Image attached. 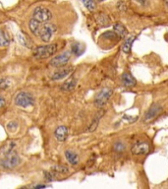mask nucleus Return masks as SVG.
<instances>
[{
    "label": "nucleus",
    "mask_w": 168,
    "mask_h": 189,
    "mask_svg": "<svg viewBox=\"0 0 168 189\" xmlns=\"http://www.w3.org/2000/svg\"><path fill=\"white\" fill-rule=\"evenodd\" d=\"M131 152H132L133 155H136V156L146 155L149 152V145L148 142H145V141L137 142V143L132 147Z\"/></svg>",
    "instance_id": "obj_9"
},
{
    "label": "nucleus",
    "mask_w": 168,
    "mask_h": 189,
    "mask_svg": "<svg viewBox=\"0 0 168 189\" xmlns=\"http://www.w3.org/2000/svg\"><path fill=\"white\" fill-rule=\"evenodd\" d=\"M41 22L38 21L35 18H33V19H30L29 22V29L30 32L33 33V35H35V36H38V34H39V30H41Z\"/></svg>",
    "instance_id": "obj_15"
},
{
    "label": "nucleus",
    "mask_w": 168,
    "mask_h": 189,
    "mask_svg": "<svg viewBox=\"0 0 168 189\" xmlns=\"http://www.w3.org/2000/svg\"><path fill=\"white\" fill-rule=\"evenodd\" d=\"M76 86H77V80L74 77H72L63 83V85L61 86V90L64 92H72L75 90Z\"/></svg>",
    "instance_id": "obj_13"
},
{
    "label": "nucleus",
    "mask_w": 168,
    "mask_h": 189,
    "mask_svg": "<svg viewBox=\"0 0 168 189\" xmlns=\"http://www.w3.org/2000/svg\"><path fill=\"white\" fill-rule=\"evenodd\" d=\"M161 110H162V107H161V105L159 104H152L148 109V111L145 113V115H143V121L146 122L151 121V120L155 118V117L161 112Z\"/></svg>",
    "instance_id": "obj_8"
},
{
    "label": "nucleus",
    "mask_w": 168,
    "mask_h": 189,
    "mask_svg": "<svg viewBox=\"0 0 168 189\" xmlns=\"http://www.w3.org/2000/svg\"><path fill=\"white\" fill-rule=\"evenodd\" d=\"M135 39L136 36H129L128 39H125V42L123 43V45H122V51L124 52V53H130L131 52V49H132V45L134 42H135Z\"/></svg>",
    "instance_id": "obj_18"
},
{
    "label": "nucleus",
    "mask_w": 168,
    "mask_h": 189,
    "mask_svg": "<svg viewBox=\"0 0 168 189\" xmlns=\"http://www.w3.org/2000/svg\"><path fill=\"white\" fill-rule=\"evenodd\" d=\"M84 51H85V47H84V45H81V43L76 42V43H74V45H72L71 52H72V53H74L75 55H77V56L81 55Z\"/></svg>",
    "instance_id": "obj_20"
},
{
    "label": "nucleus",
    "mask_w": 168,
    "mask_h": 189,
    "mask_svg": "<svg viewBox=\"0 0 168 189\" xmlns=\"http://www.w3.org/2000/svg\"><path fill=\"white\" fill-rule=\"evenodd\" d=\"M125 145L122 143V142H116L115 145H114V150L116 152H119V153H121V152H124L125 151Z\"/></svg>",
    "instance_id": "obj_26"
},
{
    "label": "nucleus",
    "mask_w": 168,
    "mask_h": 189,
    "mask_svg": "<svg viewBox=\"0 0 168 189\" xmlns=\"http://www.w3.org/2000/svg\"><path fill=\"white\" fill-rule=\"evenodd\" d=\"M6 105V100L2 96H0V108H3Z\"/></svg>",
    "instance_id": "obj_29"
},
{
    "label": "nucleus",
    "mask_w": 168,
    "mask_h": 189,
    "mask_svg": "<svg viewBox=\"0 0 168 189\" xmlns=\"http://www.w3.org/2000/svg\"><path fill=\"white\" fill-rule=\"evenodd\" d=\"M17 127H18V123L17 122H14V121L8 123V124H7V128L9 130H11V131H14V130H16Z\"/></svg>",
    "instance_id": "obj_28"
},
{
    "label": "nucleus",
    "mask_w": 168,
    "mask_h": 189,
    "mask_svg": "<svg viewBox=\"0 0 168 189\" xmlns=\"http://www.w3.org/2000/svg\"><path fill=\"white\" fill-rule=\"evenodd\" d=\"M134 1H136L137 3H139L140 5H146L148 4V0H134Z\"/></svg>",
    "instance_id": "obj_30"
},
{
    "label": "nucleus",
    "mask_w": 168,
    "mask_h": 189,
    "mask_svg": "<svg viewBox=\"0 0 168 189\" xmlns=\"http://www.w3.org/2000/svg\"><path fill=\"white\" fill-rule=\"evenodd\" d=\"M56 51H57V45H55V43L41 45L33 49V56L38 58V59H45V58L54 55L56 53Z\"/></svg>",
    "instance_id": "obj_2"
},
{
    "label": "nucleus",
    "mask_w": 168,
    "mask_h": 189,
    "mask_svg": "<svg viewBox=\"0 0 168 189\" xmlns=\"http://www.w3.org/2000/svg\"><path fill=\"white\" fill-rule=\"evenodd\" d=\"M9 87H10V82H9L7 79L0 78V91L7 90Z\"/></svg>",
    "instance_id": "obj_24"
},
{
    "label": "nucleus",
    "mask_w": 168,
    "mask_h": 189,
    "mask_svg": "<svg viewBox=\"0 0 168 189\" xmlns=\"http://www.w3.org/2000/svg\"><path fill=\"white\" fill-rule=\"evenodd\" d=\"M103 113H104V111H103V110L100 111L99 113H97V115H96V117H94V119L93 120V122H91V124L90 125V128H88V131H90V132H93V131H94V130L96 129V127H97V125H98L99 120H100V118H101V117H102Z\"/></svg>",
    "instance_id": "obj_19"
},
{
    "label": "nucleus",
    "mask_w": 168,
    "mask_h": 189,
    "mask_svg": "<svg viewBox=\"0 0 168 189\" xmlns=\"http://www.w3.org/2000/svg\"><path fill=\"white\" fill-rule=\"evenodd\" d=\"M122 83L125 87L127 88H132V87H135L137 84L136 79L134 78L133 75H131L130 73H124L122 75Z\"/></svg>",
    "instance_id": "obj_12"
},
{
    "label": "nucleus",
    "mask_w": 168,
    "mask_h": 189,
    "mask_svg": "<svg viewBox=\"0 0 168 189\" xmlns=\"http://www.w3.org/2000/svg\"><path fill=\"white\" fill-rule=\"evenodd\" d=\"M82 3L84 4V6L88 9V11H94L96 10V2L94 0H81Z\"/></svg>",
    "instance_id": "obj_22"
},
{
    "label": "nucleus",
    "mask_w": 168,
    "mask_h": 189,
    "mask_svg": "<svg viewBox=\"0 0 168 189\" xmlns=\"http://www.w3.org/2000/svg\"><path fill=\"white\" fill-rule=\"evenodd\" d=\"M65 158H66V160L68 161V163H71L72 166H77L78 165L79 156L75 153V152L70 151V150L66 151L65 152Z\"/></svg>",
    "instance_id": "obj_16"
},
{
    "label": "nucleus",
    "mask_w": 168,
    "mask_h": 189,
    "mask_svg": "<svg viewBox=\"0 0 168 189\" xmlns=\"http://www.w3.org/2000/svg\"><path fill=\"white\" fill-rule=\"evenodd\" d=\"M54 136L57 139V141L64 142L68 137V128L63 125L58 126L55 129V132H54Z\"/></svg>",
    "instance_id": "obj_10"
},
{
    "label": "nucleus",
    "mask_w": 168,
    "mask_h": 189,
    "mask_svg": "<svg viewBox=\"0 0 168 189\" xmlns=\"http://www.w3.org/2000/svg\"><path fill=\"white\" fill-rule=\"evenodd\" d=\"M72 71V67H67V68H63L59 71H56L55 73L52 75V80H60L65 78L67 75H69Z\"/></svg>",
    "instance_id": "obj_17"
},
{
    "label": "nucleus",
    "mask_w": 168,
    "mask_h": 189,
    "mask_svg": "<svg viewBox=\"0 0 168 189\" xmlns=\"http://www.w3.org/2000/svg\"><path fill=\"white\" fill-rule=\"evenodd\" d=\"M56 30L57 28L54 24H50V23L44 24L43 26L41 28V30H39L38 36L41 38L42 42H48L51 39V38H52V36L56 33Z\"/></svg>",
    "instance_id": "obj_4"
},
{
    "label": "nucleus",
    "mask_w": 168,
    "mask_h": 189,
    "mask_svg": "<svg viewBox=\"0 0 168 189\" xmlns=\"http://www.w3.org/2000/svg\"><path fill=\"white\" fill-rule=\"evenodd\" d=\"M70 58H71V52L66 51L52 58L50 61V65L53 67H62L69 62Z\"/></svg>",
    "instance_id": "obj_7"
},
{
    "label": "nucleus",
    "mask_w": 168,
    "mask_h": 189,
    "mask_svg": "<svg viewBox=\"0 0 168 189\" xmlns=\"http://www.w3.org/2000/svg\"><path fill=\"white\" fill-rule=\"evenodd\" d=\"M15 104L20 107H29L30 105H33L35 99H33V95L30 94V93L21 92L15 98Z\"/></svg>",
    "instance_id": "obj_3"
},
{
    "label": "nucleus",
    "mask_w": 168,
    "mask_h": 189,
    "mask_svg": "<svg viewBox=\"0 0 168 189\" xmlns=\"http://www.w3.org/2000/svg\"><path fill=\"white\" fill-rule=\"evenodd\" d=\"M35 188H42V187H46V185H44V184H38V185H35Z\"/></svg>",
    "instance_id": "obj_31"
},
{
    "label": "nucleus",
    "mask_w": 168,
    "mask_h": 189,
    "mask_svg": "<svg viewBox=\"0 0 168 189\" xmlns=\"http://www.w3.org/2000/svg\"><path fill=\"white\" fill-rule=\"evenodd\" d=\"M101 38H105L106 39H120L117 35H116L115 32H106L101 36Z\"/></svg>",
    "instance_id": "obj_23"
},
{
    "label": "nucleus",
    "mask_w": 168,
    "mask_h": 189,
    "mask_svg": "<svg viewBox=\"0 0 168 189\" xmlns=\"http://www.w3.org/2000/svg\"><path fill=\"white\" fill-rule=\"evenodd\" d=\"M44 176H45V179L48 181H53L54 178H55V175H54V173L52 172H45Z\"/></svg>",
    "instance_id": "obj_27"
},
{
    "label": "nucleus",
    "mask_w": 168,
    "mask_h": 189,
    "mask_svg": "<svg viewBox=\"0 0 168 189\" xmlns=\"http://www.w3.org/2000/svg\"><path fill=\"white\" fill-rule=\"evenodd\" d=\"M113 91L109 88H104L97 93L96 98H94V104L97 107H102L107 104L109 99L111 98Z\"/></svg>",
    "instance_id": "obj_5"
},
{
    "label": "nucleus",
    "mask_w": 168,
    "mask_h": 189,
    "mask_svg": "<svg viewBox=\"0 0 168 189\" xmlns=\"http://www.w3.org/2000/svg\"><path fill=\"white\" fill-rule=\"evenodd\" d=\"M9 43H10V39H9L7 34L0 30V47H5Z\"/></svg>",
    "instance_id": "obj_21"
},
{
    "label": "nucleus",
    "mask_w": 168,
    "mask_h": 189,
    "mask_svg": "<svg viewBox=\"0 0 168 189\" xmlns=\"http://www.w3.org/2000/svg\"><path fill=\"white\" fill-rule=\"evenodd\" d=\"M15 145L10 143L7 145V149L4 150V157L0 161V166L6 169H12L20 163V157L15 151Z\"/></svg>",
    "instance_id": "obj_1"
},
{
    "label": "nucleus",
    "mask_w": 168,
    "mask_h": 189,
    "mask_svg": "<svg viewBox=\"0 0 168 189\" xmlns=\"http://www.w3.org/2000/svg\"><path fill=\"white\" fill-rule=\"evenodd\" d=\"M33 18L41 23H47L52 19V13L49 9L45 7H36L33 11Z\"/></svg>",
    "instance_id": "obj_6"
},
{
    "label": "nucleus",
    "mask_w": 168,
    "mask_h": 189,
    "mask_svg": "<svg viewBox=\"0 0 168 189\" xmlns=\"http://www.w3.org/2000/svg\"><path fill=\"white\" fill-rule=\"evenodd\" d=\"M18 39H19L20 43L22 45H24L27 48H33V42L30 41V39L29 38L28 35H26L24 32H20L18 34Z\"/></svg>",
    "instance_id": "obj_14"
},
{
    "label": "nucleus",
    "mask_w": 168,
    "mask_h": 189,
    "mask_svg": "<svg viewBox=\"0 0 168 189\" xmlns=\"http://www.w3.org/2000/svg\"><path fill=\"white\" fill-rule=\"evenodd\" d=\"M96 1H98V2H102V1H104V0H96Z\"/></svg>",
    "instance_id": "obj_32"
},
{
    "label": "nucleus",
    "mask_w": 168,
    "mask_h": 189,
    "mask_svg": "<svg viewBox=\"0 0 168 189\" xmlns=\"http://www.w3.org/2000/svg\"><path fill=\"white\" fill-rule=\"evenodd\" d=\"M52 170H54V173H67L68 172V169L63 166H55L52 168Z\"/></svg>",
    "instance_id": "obj_25"
},
{
    "label": "nucleus",
    "mask_w": 168,
    "mask_h": 189,
    "mask_svg": "<svg viewBox=\"0 0 168 189\" xmlns=\"http://www.w3.org/2000/svg\"><path fill=\"white\" fill-rule=\"evenodd\" d=\"M166 5H167V8H168V0H166Z\"/></svg>",
    "instance_id": "obj_33"
},
{
    "label": "nucleus",
    "mask_w": 168,
    "mask_h": 189,
    "mask_svg": "<svg viewBox=\"0 0 168 189\" xmlns=\"http://www.w3.org/2000/svg\"><path fill=\"white\" fill-rule=\"evenodd\" d=\"M113 30H114L116 35H117L120 39H125L128 35V30L126 29V27H125L122 23H119V22L114 24Z\"/></svg>",
    "instance_id": "obj_11"
}]
</instances>
